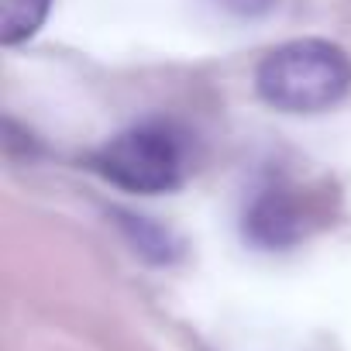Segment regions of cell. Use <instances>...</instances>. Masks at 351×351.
<instances>
[{"label": "cell", "mask_w": 351, "mask_h": 351, "mask_svg": "<svg viewBox=\"0 0 351 351\" xmlns=\"http://www.w3.org/2000/svg\"><path fill=\"white\" fill-rule=\"evenodd\" d=\"M327 221V190L272 183L245 210V238L255 248H293Z\"/></svg>", "instance_id": "obj_3"}, {"label": "cell", "mask_w": 351, "mask_h": 351, "mask_svg": "<svg viewBox=\"0 0 351 351\" xmlns=\"http://www.w3.org/2000/svg\"><path fill=\"white\" fill-rule=\"evenodd\" d=\"M90 165L121 190L169 193L186 176V141L165 121H145L97 148Z\"/></svg>", "instance_id": "obj_2"}, {"label": "cell", "mask_w": 351, "mask_h": 351, "mask_svg": "<svg viewBox=\"0 0 351 351\" xmlns=\"http://www.w3.org/2000/svg\"><path fill=\"white\" fill-rule=\"evenodd\" d=\"M258 97L286 114H317L351 90V59L320 38H296L272 49L255 69Z\"/></svg>", "instance_id": "obj_1"}, {"label": "cell", "mask_w": 351, "mask_h": 351, "mask_svg": "<svg viewBox=\"0 0 351 351\" xmlns=\"http://www.w3.org/2000/svg\"><path fill=\"white\" fill-rule=\"evenodd\" d=\"M228 8H238V11H248V14H255V11H265V8H272V0H224Z\"/></svg>", "instance_id": "obj_5"}, {"label": "cell", "mask_w": 351, "mask_h": 351, "mask_svg": "<svg viewBox=\"0 0 351 351\" xmlns=\"http://www.w3.org/2000/svg\"><path fill=\"white\" fill-rule=\"evenodd\" d=\"M49 4L52 0H0V42L18 45L32 38L45 21Z\"/></svg>", "instance_id": "obj_4"}]
</instances>
